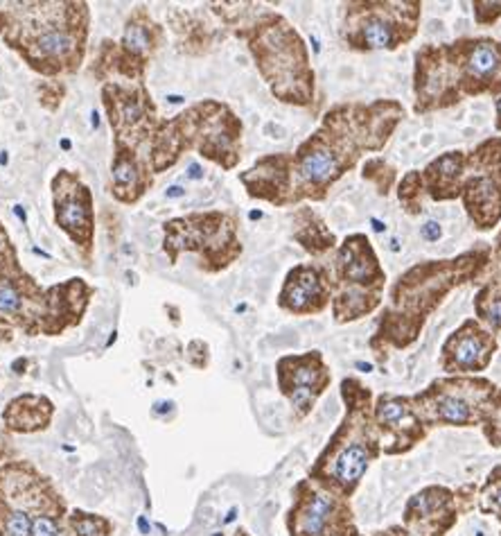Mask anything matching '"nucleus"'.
Returning a JSON list of instances; mask_svg holds the SVG:
<instances>
[{"label": "nucleus", "mask_w": 501, "mask_h": 536, "mask_svg": "<svg viewBox=\"0 0 501 536\" xmlns=\"http://www.w3.org/2000/svg\"><path fill=\"white\" fill-rule=\"evenodd\" d=\"M375 423L389 437L387 453H404L425 437V426L416 414L413 400L407 396L384 394L373 407Z\"/></svg>", "instance_id": "nucleus-19"}, {"label": "nucleus", "mask_w": 501, "mask_h": 536, "mask_svg": "<svg viewBox=\"0 0 501 536\" xmlns=\"http://www.w3.org/2000/svg\"><path fill=\"white\" fill-rule=\"evenodd\" d=\"M332 299L327 270L319 265H296L283 283L278 305L292 314H319Z\"/></svg>", "instance_id": "nucleus-18"}, {"label": "nucleus", "mask_w": 501, "mask_h": 536, "mask_svg": "<svg viewBox=\"0 0 501 536\" xmlns=\"http://www.w3.org/2000/svg\"><path fill=\"white\" fill-rule=\"evenodd\" d=\"M154 32H156V25L144 16V12L131 16L122 34V48L124 52H127V57L144 66V61H147L149 55L154 52V48H156L154 45Z\"/></svg>", "instance_id": "nucleus-24"}, {"label": "nucleus", "mask_w": 501, "mask_h": 536, "mask_svg": "<svg viewBox=\"0 0 501 536\" xmlns=\"http://www.w3.org/2000/svg\"><path fill=\"white\" fill-rule=\"evenodd\" d=\"M411 400L425 428L488 426L501 403V389L481 378H440Z\"/></svg>", "instance_id": "nucleus-9"}, {"label": "nucleus", "mask_w": 501, "mask_h": 536, "mask_svg": "<svg viewBox=\"0 0 501 536\" xmlns=\"http://www.w3.org/2000/svg\"><path fill=\"white\" fill-rule=\"evenodd\" d=\"M477 536H481V532H479V534H477Z\"/></svg>", "instance_id": "nucleus-35"}, {"label": "nucleus", "mask_w": 501, "mask_h": 536, "mask_svg": "<svg viewBox=\"0 0 501 536\" xmlns=\"http://www.w3.org/2000/svg\"><path fill=\"white\" fill-rule=\"evenodd\" d=\"M420 3H348L343 16V41L352 50H398L418 34Z\"/></svg>", "instance_id": "nucleus-10"}, {"label": "nucleus", "mask_w": 501, "mask_h": 536, "mask_svg": "<svg viewBox=\"0 0 501 536\" xmlns=\"http://www.w3.org/2000/svg\"><path fill=\"white\" fill-rule=\"evenodd\" d=\"M461 199L479 231H490L501 222V136L470 152Z\"/></svg>", "instance_id": "nucleus-12"}, {"label": "nucleus", "mask_w": 501, "mask_h": 536, "mask_svg": "<svg viewBox=\"0 0 501 536\" xmlns=\"http://www.w3.org/2000/svg\"><path fill=\"white\" fill-rule=\"evenodd\" d=\"M490 247L470 249L449 261L418 263L407 270L391 288V303L382 312L371 347L380 353L407 349L425 328L445 296L458 285L477 281L490 261Z\"/></svg>", "instance_id": "nucleus-3"}, {"label": "nucleus", "mask_w": 501, "mask_h": 536, "mask_svg": "<svg viewBox=\"0 0 501 536\" xmlns=\"http://www.w3.org/2000/svg\"><path fill=\"white\" fill-rule=\"evenodd\" d=\"M52 414V405L47 403L45 398H38V396H23V398H16L14 403H9L7 410V423L9 428L14 430H36V428H43L47 421H50Z\"/></svg>", "instance_id": "nucleus-23"}, {"label": "nucleus", "mask_w": 501, "mask_h": 536, "mask_svg": "<svg viewBox=\"0 0 501 536\" xmlns=\"http://www.w3.org/2000/svg\"><path fill=\"white\" fill-rule=\"evenodd\" d=\"M242 34L271 93L278 100L307 107L314 100V71L307 48L289 21L267 12Z\"/></svg>", "instance_id": "nucleus-5"}, {"label": "nucleus", "mask_w": 501, "mask_h": 536, "mask_svg": "<svg viewBox=\"0 0 501 536\" xmlns=\"http://www.w3.org/2000/svg\"><path fill=\"white\" fill-rule=\"evenodd\" d=\"M474 7L479 25H495L497 18L501 16V3H481V0H477Z\"/></svg>", "instance_id": "nucleus-28"}, {"label": "nucleus", "mask_w": 501, "mask_h": 536, "mask_svg": "<svg viewBox=\"0 0 501 536\" xmlns=\"http://www.w3.org/2000/svg\"><path fill=\"white\" fill-rule=\"evenodd\" d=\"M278 378H281L283 394L292 400L298 417L310 412L316 398L330 385V371L319 351L303 353V356H285L278 362Z\"/></svg>", "instance_id": "nucleus-15"}, {"label": "nucleus", "mask_w": 501, "mask_h": 536, "mask_svg": "<svg viewBox=\"0 0 501 536\" xmlns=\"http://www.w3.org/2000/svg\"><path fill=\"white\" fill-rule=\"evenodd\" d=\"M343 396L350 403L348 417L319 459L314 475H321L323 482L332 484L334 489L352 493L373 457H377V435L373 426L375 417L371 421L368 414V391L357 380H343Z\"/></svg>", "instance_id": "nucleus-7"}, {"label": "nucleus", "mask_w": 501, "mask_h": 536, "mask_svg": "<svg viewBox=\"0 0 501 536\" xmlns=\"http://www.w3.org/2000/svg\"><path fill=\"white\" fill-rule=\"evenodd\" d=\"M5 534L7 536H32V519L21 509L12 512L5 521Z\"/></svg>", "instance_id": "nucleus-26"}, {"label": "nucleus", "mask_w": 501, "mask_h": 536, "mask_svg": "<svg viewBox=\"0 0 501 536\" xmlns=\"http://www.w3.org/2000/svg\"><path fill=\"white\" fill-rule=\"evenodd\" d=\"M32 536H59V528L50 516H36L32 521Z\"/></svg>", "instance_id": "nucleus-29"}, {"label": "nucleus", "mask_w": 501, "mask_h": 536, "mask_svg": "<svg viewBox=\"0 0 501 536\" xmlns=\"http://www.w3.org/2000/svg\"><path fill=\"white\" fill-rule=\"evenodd\" d=\"M341 505L336 495L325 489H310L298 500L292 519L294 536H325L339 519Z\"/></svg>", "instance_id": "nucleus-20"}, {"label": "nucleus", "mask_w": 501, "mask_h": 536, "mask_svg": "<svg viewBox=\"0 0 501 536\" xmlns=\"http://www.w3.org/2000/svg\"><path fill=\"white\" fill-rule=\"evenodd\" d=\"M481 288L474 296V310L477 319L486 324L488 331H501V233L495 242V249L490 252V261L479 274ZM477 279V281H479Z\"/></svg>", "instance_id": "nucleus-21"}, {"label": "nucleus", "mask_w": 501, "mask_h": 536, "mask_svg": "<svg viewBox=\"0 0 501 536\" xmlns=\"http://www.w3.org/2000/svg\"><path fill=\"white\" fill-rule=\"evenodd\" d=\"M104 107L109 111V122L115 131V145L136 150L140 143L151 138L156 109L142 86L107 84L104 86Z\"/></svg>", "instance_id": "nucleus-13"}, {"label": "nucleus", "mask_w": 501, "mask_h": 536, "mask_svg": "<svg viewBox=\"0 0 501 536\" xmlns=\"http://www.w3.org/2000/svg\"><path fill=\"white\" fill-rule=\"evenodd\" d=\"M140 530H142L144 534H149V530H151L149 525H147V521H144V519H140Z\"/></svg>", "instance_id": "nucleus-34"}, {"label": "nucleus", "mask_w": 501, "mask_h": 536, "mask_svg": "<svg viewBox=\"0 0 501 536\" xmlns=\"http://www.w3.org/2000/svg\"><path fill=\"white\" fill-rule=\"evenodd\" d=\"M181 195H183V188H179V186H172L167 190V197H181Z\"/></svg>", "instance_id": "nucleus-33"}, {"label": "nucleus", "mask_w": 501, "mask_h": 536, "mask_svg": "<svg viewBox=\"0 0 501 536\" xmlns=\"http://www.w3.org/2000/svg\"><path fill=\"white\" fill-rule=\"evenodd\" d=\"M52 290L41 292L36 283L25 272L18 270V265H3L0 267V324L9 326H27V319L41 321V303H50ZM45 319V317H43ZM47 333V324H45Z\"/></svg>", "instance_id": "nucleus-17"}, {"label": "nucleus", "mask_w": 501, "mask_h": 536, "mask_svg": "<svg viewBox=\"0 0 501 536\" xmlns=\"http://www.w3.org/2000/svg\"><path fill=\"white\" fill-rule=\"evenodd\" d=\"M195 136H201L199 152L215 164L230 170L239 159L242 124L226 104L204 102L181 113L172 122H165L154 133L151 170L160 172L170 168L192 145Z\"/></svg>", "instance_id": "nucleus-6"}, {"label": "nucleus", "mask_w": 501, "mask_h": 536, "mask_svg": "<svg viewBox=\"0 0 501 536\" xmlns=\"http://www.w3.org/2000/svg\"><path fill=\"white\" fill-rule=\"evenodd\" d=\"M420 233H422V238H425V240L436 242V240H440V236H442V226L436 222V219H429V222L422 224Z\"/></svg>", "instance_id": "nucleus-31"}, {"label": "nucleus", "mask_w": 501, "mask_h": 536, "mask_svg": "<svg viewBox=\"0 0 501 536\" xmlns=\"http://www.w3.org/2000/svg\"><path fill=\"white\" fill-rule=\"evenodd\" d=\"M407 116L398 100L339 104L325 113L321 127L294 154L260 159L239 175L250 197L289 206L303 199H325L334 181L357 166L364 152H380Z\"/></svg>", "instance_id": "nucleus-1"}, {"label": "nucleus", "mask_w": 501, "mask_h": 536, "mask_svg": "<svg viewBox=\"0 0 501 536\" xmlns=\"http://www.w3.org/2000/svg\"><path fill=\"white\" fill-rule=\"evenodd\" d=\"M12 263H16V254H14L12 245H9V238L5 233L3 224H0V267L12 265Z\"/></svg>", "instance_id": "nucleus-30"}, {"label": "nucleus", "mask_w": 501, "mask_h": 536, "mask_svg": "<svg viewBox=\"0 0 501 536\" xmlns=\"http://www.w3.org/2000/svg\"><path fill=\"white\" fill-rule=\"evenodd\" d=\"M481 509L488 514H501V468H495L481 491Z\"/></svg>", "instance_id": "nucleus-25"}, {"label": "nucleus", "mask_w": 501, "mask_h": 536, "mask_svg": "<svg viewBox=\"0 0 501 536\" xmlns=\"http://www.w3.org/2000/svg\"><path fill=\"white\" fill-rule=\"evenodd\" d=\"M332 283V308L339 324L361 319L382 303L384 274L377 254L364 233H352L343 240L336 252L330 272Z\"/></svg>", "instance_id": "nucleus-8"}, {"label": "nucleus", "mask_w": 501, "mask_h": 536, "mask_svg": "<svg viewBox=\"0 0 501 536\" xmlns=\"http://www.w3.org/2000/svg\"><path fill=\"white\" fill-rule=\"evenodd\" d=\"M497 349L499 342L493 331L479 319H465L442 344L440 367L447 373H479L490 365Z\"/></svg>", "instance_id": "nucleus-16"}, {"label": "nucleus", "mask_w": 501, "mask_h": 536, "mask_svg": "<svg viewBox=\"0 0 501 536\" xmlns=\"http://www.w3.org/2000/svg\"><path fill=\"white\" fill-rule=\"evenodd\" d=\"M111 179H113V195L124 204H136L151 184L149 170L138 161L136 150H129L122 145H115Z\"/></svg>", "instance_id": "nucleus-22"}, {"label": "nucleus", "mask_w": 501, "mask_h": 536, "mask_svg": "<svg viewBox=\"0 0 501 536\" xmlns=\"http://www.w3.org/2000/svg\"><path fill=\"white\" fill-rule=\"evenodd\" d=\"M52 202H54V222L70 238L82 252L89 256L93 249L95 233V213L93 195L89 186L73 172H59L52 179Z\"/></svg>", "instance_id": "nucleus-14"}, {"label": "nucleus", "mask_w": 501, "mask_h": 536, "mask_svg": "<svg viewBox=\"0 0 501 536\" xmlns=\"http://www.w3.org/2000/svg\"><path fill=\"white\" fill-rule=\"evenodd\" d=\"M484 93L501 95V41L479 36L416 52L413 113L440 111Z\"/></svg>", "instance_id": "nucleus-2"}, {"label": "nucleus", "mask_w": 501, "mask_h": 536, "mask_svg": "<svg viewBox=\"0 0 501 536\" xmlns=\"http://www.w3.org/2000/svg\"><path fill=\"white\" fill-rule=\"evenodd\" d=\"M495 107H497V129L501 131V95H497V98H495Z\"/></svg>", "instance_id": "nucleus-32"}, {"label": "nucleus", "mask_w": 501, "mask_h": 536, "mask_svg": "<svg viewBox=\"0 0 501 536\" xmlns=\"http://www.w3.org/2000/svg\"><path fill=\"white\" fill-rule=\"evenodd\" d=\"M102 528H104V523L93 519V516L75 514V519H73V530L77 532V536H104Z\"/></svg>", "instance_id": "nucleus-27"}, {"label": "nucleus", "mask_w": 501, "mask_h": 536, "mask_svg": "<svg viewBox=\"0 0 501 536\" xmlns=\"http://www.w3.org/2000/svg\"><path fill=\"white\" fill-rule=\"evenodd\" d=\"M181 249L204 252L206 263H213V272L224 270L242 254V245L235 233V219L224 213L188 215L165 224V252L177 263Z\"/></svg>", "instance_id": "nucleus-11"}, {"label": "nucleus", "mask_w": 501, "mask_h": 536, "mask_svg": "<svg viewBox=\"0 0 501 536\" xmlns=\"http://www.w3.org/2000/svg\"><path fill=\"white\" fill-rule=\"evenodd\" d=\"M0 25L5 39L34 71L57 75L80 68L89 12L82 3H12Z\"/></svg>", "instance_id": "nucleus-4"}]
</instances>
